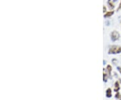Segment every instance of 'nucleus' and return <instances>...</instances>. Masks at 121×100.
Returning <instances> with one entry per match:
<instances>
[{
	"label": "nucleus",
	"mask_w": 121,
	"mask_h": 100,
	"mask_svg": "<svg viewBox=\"0 0 121 100\" xmlns=\"http://www.w3.org/2000/svg\"><path fill=\"white\" fill-rule=\"evenodd\" d=\"M114 13V11H109V12H107L106 13V14L104 15V17H111Z\"/></svg>",
	"instance_id": "7ed1b4c3"
},
{
	"label": "nucleus",
	"mask_w": 121,
	"mask_h": 100,
	"mask_svg": "<svg viewBox=\"0 0 121 100\" xmlns=\"http://www.w3.org/2000/svg\"><path fill=\"white\" fill-rule=\"evenodd\" d=\"M108 53L111 54H117L121 53V46H117V45H114L110 46V48L108 50Z\"/></svg>",
	"instance_id": "f257e3e1"
},
{
	"label": "nucleus",
	"mask_w": 121,
	"mask_h": 100,
	"mask_svg": "<svg viewBox=\"0 0 121 100\" xmlns=\"http://www.w3.org/2000/svg\"><path fill=\"white\" fill-rule=\"evenodd\" d=\"M120 37H121V34H119V32L118 31H112L110 34V38L112 42H115V41L118 40L120 38Z\"/></svg>",
	"instance_id": "f03ea898"
},
{
	"label": "nucleus",
	"mask_w": 121,
	"mask_h": 100,
	"mask_svg": "<svg viewBox=\"0 0 121 100\" xmlns=\"http://www.w3.org/2000/svg\"><path fill=\"white\" fill-rule=\"evenodd\" d=\"M107 69H108V72H109V74L110 75V73H111V70H112V67L110 65L107 66Z\"/></svg>",
	"instance_id": "0eeeda50"
},
{
	"label": "nucleus",
	"mask_w": 121,
	"mask_h": 100,
	"mask_svg": "<svg viewBox=\"0 0 121 100\" xmlns=\"http://www.w3.org/2000/svg\"><path fill=\"white\" fill-rule=\"evenodd\" d=\"M103 9H104V12H106V7H105V6H104Z\"/></svg>",
	"instance_id": "9b49d317"
},
{
	"label": "nucleus",
	"mask_w": 121,
	"mask_h": 100,
	"mask_svg": "<svg viewBox=\"0 0 121 100\" xmlns=\"http://www.w3.org/2000/svg\"><path fill=\"white\" fill-rule=\"evenodd\" d=\"M119 9H121V1L119 5H118V8H117V11H119Z\"/></svg>",
	"instance_id": "1a4fd4ad"
},
{
	"label": "nucleus",
	"mask_w": 121,
	"mask_h": 100,
	"mask_svg": "<svg viewBox=\"0 0 121 100\" xmlns=\"http://www.w3.org/2000/svg\"><path fill=\"white\" fill-rule=\"evenodd\" d=\"M112 96V93H111V89H107V92H106V96L108 97H110Z\"/></svg>",
	"instance_id": "20e7f679"
},
{
	"label": "nucleus",
	"mask_w": 121,
	"mask_h": 100,
	"mask_svg": "<svg viewBox=\"0 0 121 100\" xmlns=\"http://www.w3.org/2000/svg\"><path fill=\"white\" fill-rule=\"evenodd\" d=\"M117 69H118V71L121 73V67H117Z\"/></svg>",
	"instance_id": "9d476101"
},
{
	"label": "nucleus",
	"mask_w": 121,
	"mask_h": 100,
	"mask_svg": "<svg viewBox=\"0 0 121 100\" xmlns=\"http://www.w3.org/2000/svg\"><path fill=\"white\" fill-rule=\"evenodd\" d=\"M116 97H117V99L121 100V95L119 93H118L117 95H116Z\"/></svg>",
	"instance_id": "6e6552de"
},
{
	"label": "nucleus",
	"mask_w": 121,
	"mask_h": 100,
	"mask_svg": "<svg viewBox=\"0 0 121 100\" xmlns=\"http://www.w3.org/2000/svg\"><path fill=\"white\" fill-rule=\"evenodd\" d=\"M117 0H112V1H117Z\"/></svg>",
	"instance_id": "f8f14e48"
},
{
	"label": "nucleus",
	"mask_w": 121,
	"mask_h": 100,
	"mask_svg": "<svg viewBox=\"0 0 121 100\" xmlns=\"http://www.w3.org/2000/svg\"><path fill=\"white\" fill-rule=\"evenodd\" d=\"M115 89H114V91H116V92H118L119 89H120V87H119V85H118V83L117 82V83H115Z\"/></svg>",
	"instance_id": "39448f33"
},
{
	"label": "nucleus",
	"mask_w": 121,
	"mask_h": 100,
	"mask_svg": "<svg viewBox=\"0 0 121 100\" xmlns=\"http://www.w3.org/2000/svg\"><path fill=\"white\" fill-rule=\"evenodd\" d=\"M108 5H110V8H114V4H113L111 2V0H108Z\"/></svg>",
	"instance_id": "423d86ee"
}]
</instances>
